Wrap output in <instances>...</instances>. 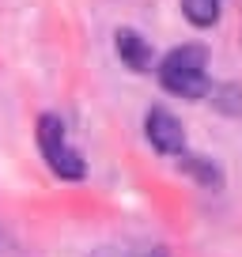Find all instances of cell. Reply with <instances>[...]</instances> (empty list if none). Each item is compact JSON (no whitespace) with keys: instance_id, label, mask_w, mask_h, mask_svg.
Instances as JSON below:
<instances>
[{"instance_id":"5","label":"cell","mask_w":242,"mask_h":257,"mask_svg":"<svg viewBox=\"0 0 242 257\" xmlns=\"http://www.w3.org/2000/svg\"><path fill=\"white\" fill-rule=\"evenodd\" d=\"M182 12L193 27H212L219 19V0H182Z\"/></svg>"},{"instance_id":"2","label":"cell","mask_w":242,"mask_h":257,"mask_svg":"<svg viewBox=\"0 0 242 257\" xmlns=\"http://www.w3.org/2000/svg\"><path fill=\"white\" fill-rule=\"evenodd\" d=\"M38 148H42V155H46L49 170H53L57 178L80 182V178L87 174V163H83L80 152L72 148L68 128H65V121L57 117V113H42L38 117Z\"/></svg>"},{"instance_id":"3","label":"cell","mask_w":242,"mask_h":257,"mask_svg":"<svg viewBox=\"0 0 242 257\" xmlns=\"http://www.w3.org/2000/svg\"><path fill=\"white\" fill-rule=\"evenodd\" d=\"M144 133H148V140H152V148L163 152V155H182L186 152L182 121H178L170 110H163V106H152V110L144 113Z\"/></svg>"},{"instance_id":"1","label":"cell","mask_w":242,"mask_h":257,"mask_svg":"<svg viewBox=\"0 0 242 257\" xmlns=\"http://www.w3.org/2000/svg\"><path fill=\"white\" fill-rule=\"evenodd\" d=\"M159 83L178 98H201L208 91V53L201 46H178L159 61Z\"/></svg>"},{"instance_id":"4","label":"cell","mask_w":242,"mask_h":257,"mask_svg":"<svg viewBox=\"0 0 242 257\" xmlns=\"http://www.w3.org/2000/svg\"><path fill=\"white\" fill-rule=\"evenodd\" d=\"M117 57L129 64L133 72H144L148 64H152V46L137 31H117Z\"/></svg>"}]
</instances>
